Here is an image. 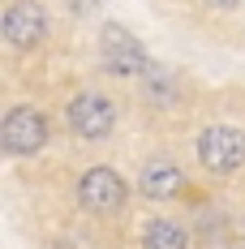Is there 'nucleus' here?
I'll list each match as a JSON object with an SVG mask.
<instances>
[{
	"label": "nucleus",
	"mask_w": 245,
	"mask_h": 249,
	"mask_svg": "<svg viewBox=\"0 0 245 249\" xmlns=\"http://www.w3.org/2000/svg\"><path fill=\"white\" fill-rule=\"evenodd\" d=\"M125 180L121 172H112V168H86L82 180H77V198L86 211H95V215H112V211H121L125 206Z\"/></svg>",
	"instance_id": "5"
},
{
	"label": "nucleus",
	"mask_w": 245,
	"mask_h": 249,
	"mask_svg": "<svg viewBox=\"0 0 245 249\" xmlns=\"http://www.w3.org/2000/svg\"><path fill=\"white\" fill-rule=\"evenodd\" d=\"M138 189L147 198H155V202H168V198H176L185 189V176H181V168L172 159H151V163H142V172H138Z\"/></svg>",
	"instance_id": "7"
},
{
	"label": "nucleus",
	"mask_w": 245,
	"mask_h": 249,
	"mask_svg": "<svg viewBox=\"0 0 245 249\" xmlns=\"http://www.w3.org/2000/svg\"><path fill=\"white\" fill-rule=\"evenodd\" d=\"M99 56H103V69L112 77H147L155 65H151L147 48L125 30V26L108 22L99 30Z\"/></svg>",
	"instance_id": "1"
},
{
	"label": "nucleus",
	"mask_w": 245,
	"mask_h": 249,
	"mask_svg": "<svg viewBox=\"0 0 245 249\" xmlns=\"http://www.w3.org/2000/svg\"><path fill=\"white\" fill-rule=\"evenodd\" d=\"M211 9H220V13H228V9H241V0H207Z\"/></svg>",
	"instance_id": "9"
},
{
	"label": "nucleus",
	"mask_w": 245,
	"mask_h": 249,
	"mask_svg": "<svg viewBox=\"0 0 245 249\" xmlns=\"http://www.w3.org/2000/svg\"><path fill=\"white\" fill-rule=\"evenodd\" d=\"M0 142L9 155H39L48 146V116L30 103H18L0 124Z\"/></svg>",
	"instance_id": "3"
},
{
	"label": "nucleus",
	"mask_w": 245,
	"mask_h": 249,
	"mask_svg": "<svg viewBox=\"0 0 245 249\" xmlns=\"http://www.w3.org/2000/svg\"><path fill=\"white\" fill-rule=\"evenodd\" d=\"M65 121H69V129H74L77 138L99 142V138H108V133H112V124H116V103L108 99V95H99V90H86V95L69 99Z\"/></svg>",
	"instance_id": "4"
},
{
	"label": "nucleus",
	"mask_w": 245,
	"mask_h": 249,
	"mask_svg": "<svg viewBox=\"0 0 245 249\" xmlns=\"http://www.w3.org/2000/svg\"><path fill=\"white\" fill-rule=\"evenodd\" d=\"M4 39L13 43V48H35V43H43V35H48V9L39 4V0H18V4H9L4 9Z\"/></svg>",
	"instance_id": "6"
},
{
	"label": "nucleus",
	"mask_w": 245,
	"mask_h": 249,
	"mask_svg": "<svg viewBox=\"0 0 245 249\" xmlns=\"http://www.w3.org/2000/svg\"><path fill=\"white\" fill-rule=\"evenodd\" d=\"M142 249H189V232L172 219H151L142 228Z\"/></svg>",
	"instance_id": "8"
},
{
	"label": "nucleus",
	"mask_w": 245,
	"mask_h": 249,
	"mask_svg": "<svg viewBox=\"0 0 245 249\" xmlns=\"http://www.w3.org/2000/svg\"><path fill=\"white\" fill-rule=\"evenodd\" d=\"M198 163L220 176L245 168V133L232 124H207L198 133Z\"/></svg>",
	"instance_id": "2"
}]
</instances>
